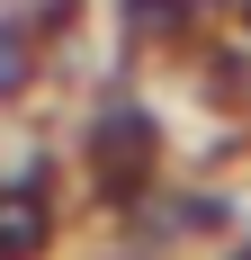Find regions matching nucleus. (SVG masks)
I'll return each mask as SVG.
<instances>
[]
</instances>
